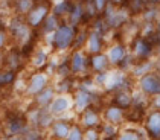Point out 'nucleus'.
<instances>
[{
    "label": "nucleus",
    "mask_w": 160,
    "mask_h": 140,
    "mask_svg": "<svg viewBox=\"0 0 160 140\" xmlns=\"http://www.w3.org/2000/svg\"><path fill=\"white\" fill-rule=\"evenodd\" d=\"M92 104V94L87 91V90H79L76 94H75V108L76 111H84L88 108V105Z\"/></svg>",
    "instance_id": "obj_10"
},
{
    "label": "nucleus",
    "mask_w": 160,
    "mask_h": 140,
    "mask_svg": "<svg viewBox=\"0 0 160 140\" xmlns=\"http://www.w3.org/2000/svg\"><path fill=\"white\" fill-rule=\"evenodd\" d=\"M107 58H108V63H111V64H119L121 63L123 58H125V49H123L122 44H116V46H113L110 51H108Z\"/></svg>",
    "instance_id": "obj_12"
},
{
    "label": "nucleus",
    "mask_w": 160,
    "mask_h": 140,
    "mask_svg": "<svg viewBox=\"0 0 160 140\" xmlns=\"http://www.w3.org/2000/svg\"><path fill=\"white\" fill-rule=\"evenodd\" d=\"M14 34H15V37H17L18 40L26 41V40L29 38V27H28V25L17 23V25L14 26Z\"/></svg>",
    "instance_id": "obj_19"
},
{
    "label": "nucleus",
    "mask_w": 160,
    "mask_h": 140,
    "mask_svg": "<svg viewBox=\"0 0 160 140\" xmlns=\"http://www.w3.org/2000/svg\"><path fill=\"white\" fill-rule=\"evenodd\" d=\"M154 17H156V11H154V9H152V11H148V12L145 14V18H147V20H152Z\"/></svg>",
    "instance_id": "obj_31"
},
{
    "label": "nucleus",
    "mask_w": 160,
    "mask_h": 140,
    "mask_svg": "<svg viewBox=\"0 0 160 140\" xmlns=\"http://www.w3.org/2000/svg\"><path fill=\"white\" fill-rule=\"evenodd\" d=\"M122 82H123V76L119 73V72H108V73H107V78H105L104 85H105L108 90H113V89L121 87Z\"/></svg>",
    "instance_id": "obj_13"
},
{
    "label": "nucleus",
    "mask_w": 160,
    "mask_h": 140,
    "mask_svg": "<svg viewBox=\"0 0 160 140\" xmlns=\"http://www.w3.org/2000/svg\"><path fill=\"white\" fill-rule=\"evenodd\" d=\"M87 47L92 53H98L102 47V41H101V37H99L98 32H93L88 35V40H87Z\"/></svg>",
    "instance_id": "obj_15"
},
{
    "label": "nucleus",
    "mask_w": 160,
    "mask_h": 140,
    "mask_svg": "<svg viewBox=\"0 0 160 140\" xmlns=\"http://www.w3.org/2000/svg\"><path fill=\"white\" fill-rule=\"evenodd\" d=\"M116 133H118L116 125L107 123V125H104V128H102V134L105 136V139H113V137L116 136Z\"/></svg>",
    "instance_id": "obj_25"
},
{
    "label": "nucleus",
    "mask_w": 160,
    "mask_h": 140,
    "mask_svg": "<svg viewBox=\"0 0 160 140\" xmlns=\"http://www.w3.org/2000/svg\"><path fill=\"white\" fill-rule=\"evenodd\" d=\"M70 107H72V101H70V98H69V96H66V94H61V96L55 98L53 101L50 102L49 113L52 116L53 114H61V113H66L67 110H70Z\"/></svg>",
    "instance_id": "obj_4"
},
{
    "label": "nucleus",
    "mask_w": 160,
    "mask_h": 140,
    "mask_svg": "<svg viewBox=\"0 0 160 140\" xmlns=\"http://www.w3.org/2000/svg\"><path fill=\"white\" fill-rule=\"evenodd\" d=\"M99 139H101V134L95 128H88L84 133V140H99Z\"/></svg>",
    "instance_id": "obj_28"
},
{
    "label": "nucleus",
    "mask_w": 160,
    "mask_h": 140,
    "mask_svg": "<svg viewBox=\"0 0 160 140\" xmlns=\"http://www.w3.org/2000/svg\"><path fill=\"white\" fill-rule=\"evenodd\" d=\"M9 140H22V139H15V137H12V139H9Z\"/></svg>",
    "instance_id": "obj_35"
},
{
    "label": "nucleus",
    "mask_w": 160,
    "mask_h": 140,
    "mask_svg": "<svg viewBox=\"0 0 160 140\" xmlns=\"http://www.w3.org/2000/svg\"><path fill=\"white\" fill-rule=\"evenodd\" d=\"M48 11H49V9H48V6H44V5L34 8L31 12L28 14V23L31 26H38L44 18H46Z\"/></svg>",
    "instance_id": "obj_7"
},
{
    "label": "nucleus",
    "mask_w": 160,
    "mask_h": 140,
    "mask_svg": "<svg viewBox=\"0 0 160 140\" xmlns=\"http://www.w3.org/2000/svg\"><path fill=\"white\" fill-rule=\"evenodd\" d=\"M37 139H38V136H35L34 133H31V134H28V137L25 140H37Z\"/></svg>",
    "instance_id": "obj_32"
},
{
    "label": "nucleus",
    "mask_w": 160,
    "mask_h": 140,
    "mask_svg": "<svg viewBox=\"0 0 160 140\" xmlns=\"http://www.w3.org/2000/svg\"><path fill=\"white\" fill-rule=\"evenodd\" d=\"M66 12H70V5L67 0H61L60 5L55 6V14L57 15H61V14H66Z\"/></svg>",
    "instance_id": "obj_26"
},
{
    "label": "nucleus",
    "mask_w": 160,
    "mask_h": 140,
    "mask_svg": "<svg viewBox=\"0 0 160 140\" xmlns=\"http://www.w3.org/2000/svg\"><path fill=\"white\" fill-rule=\"evenodd\" d=\"M140 91L149 96H160V76L156 73H147L140 78Z\"/></svg>",
    "instance_id": "obj_2"
},
{
    "label": "nucleus",
    "mask_w": 160,
    "mask_h": 140,
    "mask_svg": "<svg viewBox=\"0 0 160 140\" xmlns=\"http://www.w3.org/2000/svg\"><path fill=\"white\" fill-rule=\"evenodd\" d=\"M81 123L88 128H95L98 127L99 123H101V117L99 114L95 111V110H92V108H87L82 111V116H81Z\"/></svg>",
    "instance_id": "obj_9"
},
{
    "label": "nucleus",
    "mask_w": 160,
    "mask_h": 140,
    "mask_svg": "<svg viewBox=\"0 0 160 140\" xmlns=\"http://www.w3.org/2000/svg\"><path fill=\"white\" fill-rule=\"evenodd\" d=\"M114 102H116V107L125 110V108H130V107L133 105V96L128 94V93H125V91H121V93L116 96Z\"/></svg>",
    "instance_id": "obj_16"
},
{
    "label": "nucleus",
    "mask_w": 160,
    "mask_h": 140,
    "mask_svg": "<svg viewBox=\"0 0 160 140\" xmlns=\"http://www.w3.org/2000/svg\"><path fill=\"white\" fill-rule=\"evenodd\" d=\"M57 17L55 15H49L48 18H46V23H44V31L46 32H52V31H55L57 29Z\"/></svg>",
    "instance_id": "obj_27"
},
{
    "label": "nucleus",
    "mask_w": 160,
    "mask_h": 140,
    "mask_svg": "<svg viewBox=\"0 0 160 140\" xmlns=\"http://www.w3.org/2000/svg\"><path fill=\"white\" fill-rule=\"evenodd\" d=\"M73 38H75V31L72 26H60L55 31V40H53V43H55L57 49L64 51V49H67L72 44Z\"/></svg>",
    "instance_id": "obj_3"
},
{
    "label": "nucleus",
    "mask_w": 160,
    "mask_h": 140,
    "mask_svg": "<svg viewBox=\"0 0 160 140\" xmlns=\"http://www.w3.org/2000/svg\"><path fill=\"white\" fill-rule=\"evenodd\" d=\"M105 120H107V123H111V125H119V123H122L123 117H125V113H123L122 108H119V107H116V105H111L108 107L107 110H105Z\"/></svg>",
    "instance_id": "obj_6"
},
{
    "label": "nucleus",
    "mask_w": 160,
    "mask_h": 140,
    "mask_svg": "<svg viewBox=\"0 0 160 140\" xmlns=\"http://www.w3.org/2000/svg\"><path fill=\"white\" fill-rule=\"evenodd\" d=\"M149 69H151V64L148 63V61H140V64L134 69V75L142 78L145 73H149Z\"/></svg>",
    "instance_id": "obj_22"
},
{
    "label": "nucleus",
    "mask_w": 160,
    "mask_h": 140,
    "mask_svg": "<svg viewBox=\"0 0 160 140\" xmlns=\"http://www.w3.org/2000/svg\"><path fill=\"white\" fill-rule=\"evenodd\" d=\"M72 127L66 122V120H57L52 123V133H53V137L58 140H66L69 133H70Z\"/></svg>",
    "instance_id": "obj_8"
},
{
    "label": "nucleus",
    "mask_w": 160,
    "mask_h": 140,
    "mask_svg": "<svg viewBox=\"0 0 160 140\" xmlns=\"http://www.w3.org/2000/svg\"><path fill=\"white\" fill-rule=\"evenodd\" d=\"M70 12H72V17H70L72 23H78V22H79V18H81V15H82V8H81L79 5H76Z\"/></svg>",
    "instance_id": "obj_29"
},
{
    "label": "nucleus",
    "mask_w": 160,
    "mask_h": 140,
    "mask_svg": "<svg viewBox=\"0 0 160 140\" xmlns=\"http://www.w3.org/2000/svg\"><path fill=\"white\" fill-rule=\"evenodd\" d=\"M5 37H6V35H5L3 32H0V47H2V46H3V43H5Z\"/></svg>",
    "instance_id": "obj_33"
},
{
    "label": "nucleus",
    "mask_w": 160,
    "mask_h": 140,
    "mask_svg": "<svg viewBox=\"0 0 160 140\" xmlns=\"http://www.w3.org/2000/svg\"><path fill=\"white\" fill-rule=\"evenodd\" d=\"M92 65H93V69L96 70V72H104L105 69H107V65H108V58H107V55H95L93 58H92Z\"/></svg>",
    "instance_id": "obj_17"
},
{
    "label": "nucleus",
    "mask_w": 160,
    "mask_h": 140,
    "mask_svg": "<svg viewBox=\"0 0 160 140\" xmlns=\"http://www.w3.org/2000/svg\"><path fill=\"white\" fill-rule=\"evenodd\" d=\"M48 140H52V139H48Z\"/></svg>",
    "instance_id": "obj_37"
},
{
    "label": "nucleus",
    "mask_w": 160,
    "mask_h": 140,
    "mask_svg": "<svg viewBox=\"0 0 160 140\" xmlns=\"http://www.w3.org/2000/svg\"><path fill=\"white\" fill-rule=\"evenodd\" d=\"M46 85H48V76L44 73H35L29 81L28 93L29 94H38L46 89Z\"/></svg>",
    "instance_id": "obj_5"
},
{
    "label": "nucleus",
    "mask_w": 160,
    "mask_h": 140,
    "mask_svg": "<svg viewBox=\"0 0 160 140\" xmlns=\"http://www.w3.org/2000/svg\"><path fill=\"white\" fill-rule=\"evenodd\" d=\"M151 2H152V3H159L160 0H151Z\"/></svg>",
    "instance_id": "obj_34"
},
{
    "label": "nucleus",
    "mask_w": 160,
    "mask_h": 140,
    "mask_svg": "<svg viewBox=\"0 0 160 140\" xmlns=\"http://www.w3.org/2000/svg\"><path fill=\"white\" fill-rule=\"evenodd\" d=\"M159 53H160V43H159Z\"/></svg>",
    "instance_id": "obj_36"
},
{
    "label": "nucleus",
    "mask_w": 160,
    "mask_h": 140,
    "mask_svg": "<svg viewBox=\"0 0 160 140\" xmlns=\"http://www.w3.org/2000/svg\"><path fill=\"white\" fill-rule=\"evenodd\" d=\"M93 2H95V8L98 11H102L105 8V5H107V0H93Z\"/></svg>",
    "instance_id": "obj_30"
},
{
    "label": "nucleus",
    "mask_w": 160,
    "mask_h": 140,
    "mask_svg": "<svg viewBox=\"0 0 160 140\" xmlns=\"http://www.w3.org/2000/svg\"><path fill=\"white\" fill-rule=\"evenodd\" d=\"M46 60H48V55H46V52L44 51H38L37 55L34 56V60H32V63L35 67H41V65H44L46 64Z\"/></svg>",
    "instance_id": "obj_23"
},
{
    "label": "nucleus",
    "mask_w": 160,
    "mask_h": 140,
    "mask_svg": "<svg viewBox=\"0 0 160 140\" xmlns=\"http://www.w3.org/2000/svg\"><path fill=\"white\" fill-rule=\"evenodd\" d=\"M52 98H53V89H44L41 93H38L37 96V104L38 105H41V107H44V105H48L52 102Z\"/></svg>",
    "instance_id": "obj_18"
},
{
    "label": "nucleus",
    "mask_w": 160,
    "mask_h": 140,
    "mask_svg": "<svg viewBox=\"0 0 160 140\" xmlns=\"http://www.w3.org/2000/svg\"><path fill=\"white\" fill-rule=\"evenodd\" d=\"M152 52V46H151V43L145 38H139L136 41L134 44V53L137 58H140V60H145L149 56V53Z\"/></svg>",
    "instance_id": "obj_11"
},
{
    "label": "nucleus",
    "mask_w": 160,
    "mask_h": 140,
    "mask_svg": "<svg viewBox=\"0 0 160 140\" xmlns=\"http://www.w3.org/2000/svg\"><path fill=\"white\" fill-rule=\"evenodd\" d=\"M34 9L32 0H18V11L20 12H31Z\"/></svg>",
    "instance_id": "obj_24"
},
{
    "label": "nucleus",
    "mask_w": 160,
    "mask_h": 140,
    "mask_svg": "<svg viewBox=\"0 0 160 140\" xmlns=\"http://www.w3.org/2000/svg\"><path fill=\"white\" fill-rule=\"evenodd\" d=\"M145 134L149 140H160V110H152L147 114Z\"/></svg>",
    "instance_id": "obj_1"
},
{
    "label": "nucleus",
    "mask_w": 160,
    "mask_h": 140,
    "mask_svg": "<svg viewBox=\"0 0 160 140\" xmlns=\"http://www.w3.org/2000/svg\"><path fill=\"white\" fill-rule=\"evenodd\" d=\"M66 140H84V133H82V129L79 127H72L70 129V133H69V136H67V139Z\"/></svg>",
    "instance_id": "obj_21"
},
{
    "label": "nucleus",
    "mask_w": 160,
    "mask_h": 140,
    "mask_svg": "<svg viewBox=\"0 0 160 140\" xmlns=\"http://www.w3.org/2000/svg\"><path fill=\"white\" fill-rule=\"evenodd\" d=\"M143 139H147V137H143L142 134H139L137 131H133V129L123 131L118 137V140H143Z\"/></svg>",
    "instance_id": "obj_20"
},
{
    "label": "nucleus",
    "mask_w": 160,
    "mask_h": 140,
    "mask_svg": "<svg viewBox=\"0 0 160 140\" xmlns=\"http://www.w3.org/2000/svg\"><path fill=\"white\" fill-rule=\"evenodd\" d=\"M70 67L73 72H82L86 69V56L82 52H75L72 55V63H70Z\"/></svg>",
    "instance_id": "obj_14"
}]
</instances>
